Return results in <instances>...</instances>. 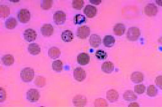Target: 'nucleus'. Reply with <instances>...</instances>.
<instances>
[{"label":"nucleus","instance_id":"nucleus-1","mask_svg":"<svg viewBox=\"0 0 162 107\" xmlns=\"http://www.w3.org/2000/svg\"><path fill=\"white\" fill-rule=\"evenodd\" d=\"M34 76V69L30 67H26L21 72L20 77L24 82H29L33 79Z\"/></svg>","mask_w":162,"mask_h":107},{"label":"nucleus","instance_id":"nucleus-2","mask_svg":"<svg viewBox=\"0 0 162 107\" xmlns=\"http://www.w3.org/2000/svg\"><path fill=\"white\" fill-rule=\"evenodd\" d=\"M141 35V32L139 28L131 27L128 29L126 33V38L130 41H136Z\"/></svg>","mask_w":162,"mask_h":107},{"label":"nucleus","instance_id":"nucleus-3","mask_svg":"<svg viewBox=\"0 0 162 107\" xmlns=\"http://www.w3.org/2000/svg\"><path fill=\"white\" fill-rule=\"evenodd\" d=\"M17 18L21 23H27L30 19V12L26 9H21L18 12Z\"/></svg>","mask_w":162,"mask_h":107},{"label":"nucleus","instance_id":"nucleus-4","mask_svg":"<svg viewBox=\"0 0 162 107\" xmlns=\"http://www.w3.org/2000/svg\"><path fill=\"white\" fill-rule=\"evenodd\" d=\"M53 18L56 25H62L66 20V15L63 11H57L54 14Z\"/></svg>","mask_w":162,"mask_h":107},{"label":"nucleus","instance_id":"nucleus-5","mask_svg":"<svg viewBox=\"0 0 162 107\" xmlns=\"http://www.w3.org/2000/svg\"><path fill=\"white\" fill-rule=\"evenodd\" d=\"M158 11V7L154 3H148L144 8L145 13L149 16H155L157 14Z\"/></svg>","mask_w":162,"mask_h":107},{"label":"nucleus","instance_id":"nucleus-6","mask_svg":"<svg viewBox=\"0 0 162 107\" xmlns=\"http://www.w3.org/2000/svg\"><path fill=\"white\" fill-rule=\"evenodd\" d=\"M90 34V29L86 25H83L78 28L77 35L80 39L87 38Z\"/></svg>","mask_w":162,"mask_h":107},{"label":"nucleus","instance_id":"nucleus-7","mask_svg":"<svg viewBox=\"0 0 162 107\" xmlns=\"http://www.w3.org/2000/svg\"><path fill=\"white\" fill-rule=\"evenodd\" d=\"M39 98V93L36 89H31L26 92V99L31 102H34L37 101Z\"/></svg>","mask_w":162,"mask_h":107},{"label":"nucleus","instance_id":"nucleus-8","mask_svg":"<svg viewBox=\"0 0 162 107\" xmlns=\"http://www.w3.org/2000/svg\"><path fill=\"white\" fill-rule=\"evenodd\" d=\"M74 79L79 82L84 80L86 76L85 71L80 67L76 68L74 71Z\"/></svg>","mask_w":162,"mask_h":107},{"label":"nucleus","instance_id":"nucleus-9","mask_svg":"<svg viewBox=\"0 0 162 107\" xmlns=\"http://www.w3.org/2000/svg\"><path fill=\"white\" fill-rule=\"evenodd\" d=\"M23 35L24 39L29 42L35 40L37 36L36 31L30 28L26 29L24 32Z\"/></svg>","mask_w":162,"mask_h":107},{"label":"nucleus","instance_id":"nucleus-10","mask_svg":"<svg viewBox=\"0 0 162 107\" xmlns=\"http://www.w3.org/2000/svg\"><path fill=\"white\" fill-rule=\"evenodd\" d=\"M98 10L97 8L90 5H87L83 9V13L89 18H92L97 14Z\"/></svg>","mask_w":162,"mask_h":107},{"label":"nucleus","instance_id":"nucleus-11","mask_svg":"<svg viewBox=\"0 0 162 107\" xmlns=\"http://www.w3.org/2000/svg\"><path fill=\"white\" fill-rule=\"evenodd\" d=\"M73 103L75 106L83 107L86 105L87 99L84 96L77 95L74 97Z\"/></svg>","mask_w":162,"mask_h":107},{"label":"nucleus","instance_id":"nucleus-12","mask_svg":"<svg viewBox=\"0 0 162 107\" xmlns=\"http://www.w3.org/2000/svg\"><path fill=\"white\" fill-rule=\"evenodd\" d=\"M40 31L43 36L45 37H50L53 33L54 28L51 24H45L41 28Z\"/></svg>","mask_w":162,"mask_h":107},{"label":"nucleus","instance_id":"nucleus-13","mask_svg":"<svg viewBox=\"0 0 162 107\" xmlns=\"http://www.w3.org/2000/svg\"><path fill=\"white\" fill-rule=\"evenodd\" d=\"M119 97L118 93L114 89H110L107 92L106 98L110 102L113 103L117 101Z\"/></svg>","mask_w":162,"mask_h":107},{"label":"nucleus","instance_id":"nucleus-14","mask_svg":"<svg viewBox=\"0 0 162 107\" xmlns=\"http://www.w3.org/2000/svg\"><path fill=\"white\" fill-rule=\"evenodd\" d=\"M77 60L78 63L82 65H85L89 63L90 57L89 55L86 53H81L77 56Z\"/></svg>","mask_w":162,"mask_h":107},{"label":"nucleus","instance_id":"nucleus-15","mask_svg":"<svg viewBox=\"0 0 162 107\" xmlns=\"http://www.w3.org/2000/svg\"><path fill=\"white\" fill-rule=\"evenodd\" d=\"M89 41L91 46L94 48H97L101 44V38L99 35L93 34L90 36Z\"/></svg>","mask_w":162,"mask_h":107},{"label":"nucleus","instance_id":"nucleus-16","mask_svg":"<svg viewBox=\"0 0 162 107\" xmlns=\"http://www.w3.org/2000/svg\"><path fill=\"white\" fill-rule=\"evenodd\" d=\"M126 31L125 25L122 23L116 24L113 28V31L115 35L121 36L123 35Z\"/></svg>","mask_w":162,"mask_h":107},{"label":"nucleus","instance_id":"nucleus-17","mask_svg":"<svg viewBox=\"0 0 162 107\" xmlns=\"http://www.w3.org/2000/svg\"><path fill=\"white\" fill-rule=\"evenodd\" d=\"M143 74L139 71L133 72L131 76V79L134 83H138L142 82L144 80Z\"/></svg>","mask_w":162,"mask_h":107},{"label":"nucleus","instance_id":"nucleus-18","mask_svg":"<svg viewBox=\"0 0 162 107\" xmlns=\"http://www.w3.org/2000/svg\"><path fill=\"white\" fill-rule=\"evenodd\" d=\"M114 65L110 61H106L103 62L101 66L102 70L107 74L111 73L114 70Z\"/></svg>","mask_w":162,"mask_h":107},{"label":"nucleus","instance_id":"nucleus-19","mask_svg":"<svg viewBox=\"0 0 162 107\" xmlns=\"http://www.w3.org/2000/svg\"><path fill=\"white\" fill-rule=\"evenodd\" d=\"M115 39L112 35H107L104 36L103 39L104 45L107 47H112L115 43Z\"/></svg>","mask_w":162,"mask_h":107},{"label":"nucleus","instance_id":"nucleus-20","mask_svg":"<svg viewBox=\"0 0 162 107\" xmlns=\"http://www.w3.org/2000/svg\"><path fill=\"white\" fill-rule=\"evenodd\" d=\"M123 98L126 101H131L136 100L137 96L132 91L127 90L123 94Z\"/></svg>","mask_w":162,"mask_h":107},{"label":"nucleus","instance_id":"nucleus-21","mask_svg":"<svg viewBox=\"0 0 162 107\" xmlns=\"http://www.w3.org/2000/svg\"><path fill=\"white\" fill-rule=\"evenodd\" d=\"M60 54V50L58 48L56 47H52L48 50V56L51 59H55L59 58Z\"/></svg>","mask_w":162,"mask_h":107},{"label":"nucleus","instance_id":"nucleus-22","mask_svg":"<svg viewBox=\"0 0 162 107\" xmlns=\"http://www.w3.org/2000/svg\"><path fill=\"white\" fill-rule=\"evenodd\" d=\"M28 52L31 55H35L38 54L40 52V48L37 43H30L28 47Z\"/></svg>","mask_w":162,"mask_h":107},{"label":"nucleus","instance_id":"nucleus-23","mask_svg":"<svg viewBox=\"0 0 162 107\" xmlns=\"http://www.w3.org/2000/svg\"><path fill=\"white\" fill-rule=\"evenodd\" d=\"M61 38L64 42H70L74 38V35L71 31L69 30H65L63 31L61 35Z\"/></svg>","mask_w":162,"mask_h":107},{"label":"nucleus","instance_id":"nucleus-24","mask_svg":"<svg viewBox=\"0 0 162 107\" xmlns=\"http://www.w3.org/2000/svg\"><path fill=\"white\" fill-rule=\"evenodd\" d=\"M17 22L16 19L12 17H10L7 19L5 22V26L9 29H12L15 28Z\"/></svg>","mask_w":162,"mask_h":107},{"label":"nucleus","instance_id":"nucleus-25","mask_svg":"<svg viewBox=\"0 0 162 107\" xmlns=\"http://www.w3.org/2000/svg\"><path fill=\"white\" fill-rule=\"evenodd\" d=\"M2 60L5 65L10 66L13 64L14 60L12 55L8 54L4 55L2 58Z\"/></svg>","mask_w":162,"mask_h":107},{"label":"nucleus","instance_id":"nucleus-26","mask_svg":"<svg viewBox=\"0 0 162 107\" xmlns=\"http://www.w3.org/2000/svg\"><path fill=\"white\" fill-rule=\"evenodd\" d=\"M10 14V8L7 6L1 5L0 6V16L1 18H5Z\"/></svg>","mask_w":162,"mask_h":107},{"label":"nucleus","instance_id":"nucleus-27","mask_svg":"<svg viewBox=\"0 0 162 107\" xmlns=\"http://www.w3.org/2000/svg\"><path fill=\"white\" fill-rule=\"evenodd\" d=\"M63 64L60 60H57L53 62L52 64V69L56 72H60L62 70Z\"/></svg>","mask_w":162,"mask_h":107},{"label":"nucleus","instance_id":"nucleus-28","mask_svg":"<svg viewBox=\"0 0 162 107\" xmlns=\"http://www.w3.org/2000/svg\"><path fill=\"white\" fill-rule=\"evenodd\" d=\"M146 93L149 96L154 97L157 94L158 89L154 85H150L147 87Z\"/></svg>","mask_w":162,"mask_h":107},{"label":"nucleus","instance_id":"nucleus-29","mask_svg":"<svg viewBox=\"0 0 162 107\" xmlns=\"http://www.w3.org/2000/svg\"><path fill=\"white\" fill-rule=\"evenodd\" d=\"M86 19L84 16L78 14L74 18V22L75 25H80L86 22Z\"/></svg>","mask_w":162,"mask_h":107},{"label":"nucleus","instance_id":"nucleus-30","mask_svg":"<svg viewBox=\"0 0 162 107\" xmlns=\"http://www.w3.org/2000/svg\"><path fill=\"white\" fill-rule=\"evenodd\" d=\"M34 83L38 87H43L46 84L45 78L42 76H37L36 78Z\"/></svg>","mask_w":162,"mask_h":107},{"label":"nucleus","instance_id":"nucleus-31","mask_svg":"<svg viewBox=\"0 0 162 107\" xmlns=\"http://www.w3.org/2000/svg\"><path fill=\"white\" fill-rule=\"evenodd\" d=\"M95 56L99 60H104L107 58V53L104 50L98 49L96 51L95 53Z\"/></svg>","mask_w":162,"mask_h":107},{"label":"nucleus","instance_id":"nucleus-32","mask_svg":"<svg viewBox=\"0 0 162 107\" xmlns=\"http://www.w3.org/2000/svg\"><path fill=\"white\" fill-rule=\"evenodd\" d=\"M53 0H42L41 1L40 7L44 10H47L50 9L52 5Z\"/></svg>","mask_w":162,"mask_h":107},{"label":"nucleus","instance_id":"nucleus-33","mask_svg":"<svg viewBox=\"0 0 162 107\" xmlns=\"http://www.w3.org/2000/svg\"><path fill=\"white\" fill-rule=\"evenodd\" d=\"M95 107H107L108 104L106 100L103 98L96 99L94 102Z\"/></svg>","mask_w":162,"mask_h":107},{"label":"nucleus","instance_id":"nucleus-34","mask_svg":"<svg viewBox=\"0 0 162 107\" xmlns=\"http://www.w3.org/2000/svg\"><path fill=\"white\" fill-rule=\"evenodd\" d=\"M84 2L83 0H74L72 2V7L75 9L81 10L83 7Z\"/></svg>","mask_w":162,"mask_h":107},{"label":"nucleus","instance_id":"nucleus-35","mask_svg":"<svg viewBox=\"0 0 162 107\" xmlns=\"http://www.w3.org/2000/svg\"><path fill=\"white\" fill-rule=\"evenodd\" d=\"M145 87L143 84H140L136 85L134 87L135 92L138 94L143 93L145 90Z\"/></svg>","mask_w":162,"mask_h":107},{"label":"nucleus","instance_id":"nucleus-36","mask_svg":"<svg viewBox=\"0 0 162 107\" xmlns=\"http://www.w3.org/2000/svg\"><path fill=\"white\" fill-rule=\"evenodd\" d=\"M162 76L160 75L156 77L155 80L156 85L161 89H162Z\"/></svg>","mask_w":162,"mask_h":107},{"label":"nucleus","instance_id":"nucleus-37","mask_svg":"<svg viewBox=\"0 0 162 107\" xmlns=\"http://www.w3.org/2000/svg\"><path fill=\"white\" fill-rule=\"evenodd\" d=\"M128 107H139V105L137 102H132L128 105Z\"/></svg>","mask_w":162,"mask_h":107}]
</instances>
